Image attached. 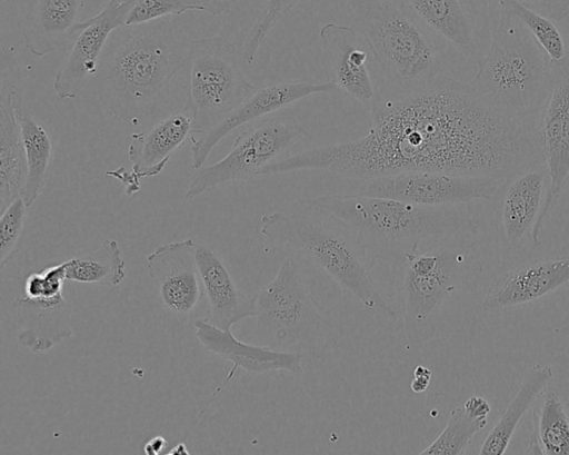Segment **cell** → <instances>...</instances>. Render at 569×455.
<instances>
[{"instance_id": "obj_1", "label": "cell", "mask_w": 569, "mask_h": 455, "mask_svg": "<svg viewBox=\"0 0 569 455\" xmlns=\"http://www.w3.org/2000/svg\"><path fill=\"white\" fill-rule=\"evenodd\" d=\"M369 112L365 136L302 150L270 164L261 176L322 170L365 181L431 171L506 179L543 165L536 123L445 75L396 98L377 95Z\"/></svg>"}, {"instance_id": "obj_2", "label": "cell", "mask_w": 569, "mask_h": 455, "mask_svg": "<svg viewBox=\"0 0 569 455\" xmlns=\"http://www.w3.org/2000/svg\"><path fill=\"white\" fill-rule=\"evenodd\" d=\"M190 44L164 18L117 29L96 76L107 109L139 126L168 98L173 79L187 67Z\"/></svg>"}, {"instance_id": "obj_3", "label": "cell", "mask_w": 569, "mask_h": 455, "mask_svg": "<svg viewBox=\"0 0 569 455\" xmlns=\"http://www.w3.org/2000/svg\"><path fill=\"white\" fill-rule=\"evenodd\" d=\"M345 226L377 264L402 267L422 241L476 234L460 206L430 207L363 194H326L300 201Z\"/></svg>"}, {"instance_id": "obj_4", "label": "cell", "mask_w": 569, "mask_h": 455, "mask_svg": "<svg viewBox=\"0 0 569 455\" xmlns=\"http://www.w3.org/2000/svg\"><path fill=\"white\" fill-rule=\"evenodd\" d=\"M260 233L270 241L308 259L368 309L389 318L397 317V311L371 277L376 263L337 220L299 202L292 211L262 215Z\"/></svg>"}, {"instance_id": "obj_5", "label": "cell", "mask_w": 569, "mask_h": 455, "mask_svg": "<svg viewBox=\"0 0 569 455\" xmlns=\"http://www.w3.org/2000/svg\"><path fill=\"white\" fill-rule=\"evenodd\" d=\"M532 36L500 11L487 53L469 83L502 111L536 123L550 80V61Z\"/></svg>"}, {"instance_id": "obj_6", "label": "cell", "mask_w": 569, "mask_h": 455, "mask_svg": "<svg viewBox=\"0 0 569 455\" xmlns=\"http://www.w3.org/2000/svg\"><path fill=\"white\" fill-rule=\"evenodd\" d=\"M346 2L358 32L380 70L403 91L402 95L426 86L441 75L433 33L401 0Z\"/></svg>"}, {"instance_id": "obj_7", "label": "cell", "mask_w": 569, "mask_h": 455, "mask_svg": "<svg viewBox=\"0 0 569 455\" xmlns=\"http://www.w3.org/2000/svg\"><path fill=\"white\" fill-rule=\"evenodd\" d=\"M256 335L259 345L321 360L339 335L311 294L297 263L287 258L257 294Z\"/></svg>"}, {"instance_id": "obj_8", "label": "cell", "mask_w": 569, "mask_h": 455, "mask_svg": "<svg viewBox=\"0 0 569 455\" xmlns=\"http://www.w3.org/2000/svg\"><path fill=\"white\" fill-rule=\"evenodd\" d=\"M187 68L183 109L192 120L191 137L211 131L257 88L243 77L234 44L221 36L192 40Z\"/></svg>"}, {"instance_id": "obj_9", "label": "cell", "mask_w": 569, "mask_h": 455, "mask_svg": "<svg viewBox=\"0 0 569 455\" xmlns=\"http://www.w3.org/2000/svg\"><path fill=\"white\" fill-rule=\"evenodd\" d=\"M307 136L308 131L290 115L254 121L239 133L224 157L197 170L184 197L192 199L220 187L259 177L267 166Z\"/></svg>"}, {"instance_id": "obj_10", "label": "cell", "mask_w": 569, "mask_h": 455, "mask_svg": "<svg viewBox=\"0 0 569 455\" xmlns=\"http://www.w3.org/2000/svg\"><path fill=\"white\" fill-rule=\"evenodd\" d=\"M480 273L475 257L452 248L438 250L437 263L427 274L403 268L402 313L408 342L417 345L431 338L442 304L457 290H472Z\"/></svg>"}, {"instance_id": "obj_11", "label": "cell", "mask_w": 569, "mask_h": 455, "mask_svg": "<svg viewBox=\"0 0 569 455\" xmlns=\"http://www.w3.org/2000/svg\"><path fill=\"white\" fill-rule=\"evenodd\" d=\"M505 179L482 175L416 171L365 180L358 192L445 207L492 199Z\"/></svg>"}, {"instance_id": "obj_12", "label": "cell", "mask_w": 569, "mask_h": 455, "mask_svg": "<svg viewBox=\"0 0 569 455\" xmlns=\"http://www.w3.org/2000/svg\"><path fill=\"white\" fill-rule=\"evenodd\" d=\"M547 170V187L538 221L540 237L545 222L569 178V56L550 62L549 88L536 121Z\"/></svg>"}, {"instance_id": "obj_13", "label": "cell", "mask_w": 569, "mask_h": 455, "mask_svg": "<svg viewBox=\"0 0 569 455\" xmlns=\"http://www.w3.org/2000/svg\"><path fill=\"white\" fill-rule=\"evenodd\" d=\"M194 334L200 344L211 354L224 358L232 364L219 393L242 369L241 384L251 394H264L270 387L271 377L280 372L300 376L303 372L300 353L280 352L259 344H249L234 337L231 329H220L206 318L193 324Z\"/></svg>"}, {"instance_id": "obj_14", "label": "cell", "mask_w": 569, "mask_h": 455, "mask_svg": "<svg viewBox=\"0 0 569 455\" xmlns=\"http://www.w3.org/2000/svg\"><path fill=\"white\" fill-rule=\"evenodd\" d=\"M137 1L109 0L98 14L79 22L70 52L53 80V89L60 99H74L97 76L110 37L124 26Z\"/></svg>"}, {"instance_id": "obj_15", "label": "cell", "mask_w": 569, "mask_h": 455, "mask_svg": "<svg viewBox=\"0 0 569 455\" xmlns=\"http://www.w3.org/2000/svg\"><path fill=\"white\" fill-rule=\"evenodd\" d=\"M547 187L543 165L506 178L493 196V221L501 243L509 249L522 247L528 239L540 244L538 221Z\"/></svg>"}, {"instance_id": "obj_16", "label": "cell", "mask_w": 569, "mask_h": 455, "mask_svg": "<svg viewBox=\"0 0 569 455\" xmlns=\"http://www.w3.org/2000/svg\"><path fill=\"white\" fill-rule=\"evenodd\" d=\"M337 87L329 81L288 80L257 87L237 108L208 133L190 138L192 168L204 166L211 150L234 129L258 121L297 101L320 93H332Z\"/></svg>"}, {"instance_id": "obj_17", "label": "cell", "mask_w": 569, "mask_h": 455, "mask_svg": "<svg viewBox=\"0 0 569 455\" xmlns=\"http://www.w3.org/2000/svg\"><path fill=\"white\" fill-rule=\"evenodd\" d=\"M0 198L3 210L21 197L27 167L16 105L22 96L21 73L13 47L0 55Z\"/></svg>"}, {"instance_id": "obj_18", "label": "cell", "mask_w": 569, "mask_h": 455, "mask_svg": "<svg viewBox=\"0 0 569 455\" xmlns=\"http://www.w3.org/2000/svg\"><path fill=\"white\" fill-rule=\"evenodd\" d=\"M319 38L327 81L369 110L377 93L368 67V47L360 33L328 22L320 28Z\"/></svg>"}, {"instance_id": "obj_19", "label": "cell", "mask_w": 569, "mask_h": 455, "mask_svg": "<svg viewBox=\"0 0 569 455\" xmlns=\"http://www.w3.org/2000/svg\"><path fill=\"white\" fill-rule=\"evenodd\" d=\"M192 238L162 244L147 256V269L161 303L171 311L190 314L202 296Z\"/></svg>"}, {"instance_id": "obj_20", "label": "cell", "mask_w": 569, "mask_h": 455, "mask_svg": "<svg viewBox=\"0 0 569 455\" xmlns=\"http://www.w3.org/2000/svg\"><path fill=\"white\" fill-rule=\"evenodd\" d=\"M192 136V120L183 109L161 119L150 128L131 135L128 158L131 169L123 168L107 171L123 182L127 195L140 189V178L158 176L167 166L171 156Z\"/></svg>"}, {"instance_id": "obj_21", "label": "cell", "mask_w": 569, "mask_h": 455, "mask_svg": "<svg viewBox=\"0 0 569 455\" xmlns=\"http://www.w3.org/2000/svg\"><path fill=\"white\" fill-rule=\"evenodd\" d=\"M568 283L569 256L530 261L497 277L481 307L486 311L509 309L545 297Z\"/></svg>"}, {"instance_id": "obj_22", "label": "cell", "mask_w": 569, "mask_h": 455, "mask_svg": "<svg viewBox=\"0 0 569 455\" xmlns=\"http://www.w3.org/2000/svg\"><path fill=\"white\" fill-rule=\"evenodd\" d=\"M197 264L210 324L220 329L256 316L254 295L246 296L236 285L224 261L206 245L197 247Z\"/></svg>"}, {"instance_id": "obj_23", "label": "cell", "mask_w": 569, "mask_h": 455, "mask_svg": "<svg viewBox=\"0 0 569 455\" xmlns=\"http://www.w3.org/2000/svg\"><path fill=\"white\" fill-rule=\"evenodd\" d=\"M84 0H27L21 33L36 57L60 50L74 39Z\"/></svg>"}, {"instance_id": "obj_24", "label": "cell", "mask_w": 569, "mask_h": 455, "mask_svg": "<svg viewBox=\"0 0 569 455\" xmlns=\"http://www.w3.org/2000/svg\"><path fill=\"white\" fill-rule=\"evenodd\" d=\"M17 339L33 353H46L72 336V309L63 294L18 297L13 301Z\"/></svg>"}, {"instance_id": "obj_25", "label": "cell", "mask_w": 569, "mask_h": 455, "mask_svg": "<svg viewBox=\"0 0 569 455\" xmlns=\"http://www.w3.org/2000/svg\"><path fill=\"white\" fill-rule=\"evenodd\" d=\"M433 34L453 46L469 62L478 63L476 18L468 0H401Z\"/></svg>"}, {"instance_id": "obj_26", "label": "cell", "mask_w": 569, "mask_h": 455, "mask_svg": "<svg viewBox=\"0 0 569 455\" xmlns=\"http://www.w3.org/2000/svg\"><path fill=\"white\" fill-rule=\"evenodd\" d=\"M553 377L549 365L532 366L513 397L483 439L479 454H505L523 415L540 398Z\"/></svg>"}, {"instance_id": "obj_27", "label": "cell", "mask_w": 569, "mask_h": 455, "mask_svg": "<svg viewBox=\"0 0 569 455\" xmlns=\"http://www.w3.org/2000/svg\"><path fill=\"white\" fill-rule=\"evenodd\" d=\"M16 112L27 167L21 198L31 208L46 186L53 158V144L46 128L23 107L22 96L18 98Z\"/></svg>"}, {"instance_id": "obj_28", "label": "cell", "mask_w": 569, "mask_h": 455, "mask_svg": "<svg viewBox=\"0 0 569 455\" xmlns=\"http://www.w3.org/2000/svg\"><path fill=\"white\" fill-rule=\"evenodd\" d=\"M527 454L569 455V415L561 396L546 389L533 412V435Z\"/></svg>"}, {"instance_id": "obj_29", "label": "cell", "mask_w": 569, "mask_h": 455, "mask_svg": "<svg viewBox=\"0 0 569 455\" xmlns=\"http://www.w3.org/2000/svg\"><path fill=\"white\" fill-rule=\"evenodd\" d=\"M126 278V260L114 239L103 240L90 251L68 259L66 279L88 285L114 287Z\"/></svg>"}, {"instance_id": "obj_30", "label": "cell", "mask_w": 569, "mask_h": 455, "mask_svg": "<svg viewBox=\"0 0 569 455\" xmlns=\"http://www.w3.org/2000/svg\"><path fill=\"white\" fill-rule=\"evenodd\" d=\"M500 11L517 20L539 43L550 62L567 57L563 37L555 21L518 0H496Z\"/></svg>"}, {"instance_id": "obj_31", "label": "cell", "mask_w": 569, "mask_h": 455, "mask_svg": "<svg viewBox=\"0 0 569 455\" xmlns=\"http://www.w3.org/2000/svg\"><path fill=\"white\" fill-rule=\"evenodd\" d=\"M188 11L224 16L231 11L227 0H138L131 8L124 26H137Z\"/></svg>"}, {"instance_id": "obj_32", "label": "cell", "mask_w": 569, "mask_h": 455, "mask_svg": "<svg viewBox=\"0 0 569 455\" xmlns=\"http://www.w3.org/2000/svg\"><path fill=\"white\" fill-rule=\"evenodd\" d=\"M487 418H475L462 406L455 407L442 432L420 455H461L465 454L473 436L485 428Z\"/></svg>"}, {"instance_id": "obj_33", "label": "cell", "mask_w": 569, "mask_h": 455, "mask_svg": "<svg viewBox=\"0 0 569 455\" xmlns=\"http://www.w3.org/2000/svg\"><path fill=\"white\" fill-rule=\"evenodd\" d=\"M298 0H267L251 26L242 48L243 61L252 63L267 37Z\"/></svg>"}, {"instance_id": "obj_34", "label": "cell", "mask_w": 569, "mask_h": 455, "mask_svg": "<svg viewBox=\"0 0 569 455\" xmlns=\"http://www.w3.org/2000/svg\"><path fill=\"white\" fill-rule=\"evenodd\" d=\"M28 207L21 197L13 199L3 210L0 218V267L10 259L22 234Z\"/></svg>"}, {"instance_id": "obj_35", "label": "cell", "mask_w": 569, "mask_h": 455, "mask_svg": "<svg viewBox=\"0 0 569 455\" xmlns=\"http://www.w3.org/2000/svg\"><path fill=\"white\" fill-rule=\"evenodd\" d=\"M68 260L52 264L38 273L27 276L23 284L24 295L28 297H51L61 294L66 279Z\"/></svg>"}, {"instance_id": "obj_36", "label": "cell", "mask_w": 569, "mask_h": 455, "mask_svg": "<svg viewBox=\"0 0 569 455\" xmlns=\"http://www.w3.org/2000/svg\"><path fill=\"white\" fill-rule=\"evenodd\" d=\"M526 7L543 14L555 22L569 16V0H518Z\"/></svg>"}, {"instance_id": "obj_37", "label": "cell", "mask_w": 569, "mask_h": 455, "mask_svg": "<svg viewBox=\"0 0 569 455\" xmlns=\"http://www.w3.org/2000/svg\"><path fill=\"white\" fill-rule=\"evenodd\" d=\"M468 415L475 418H487L491 412L489 402L481 396H471L462 405Z\"/></svg>"}, {"instance_id": "obj_38", "label": "cell", "mask_w": 569, "mask_h": 455, "mask_svg": "<svg viewBox=\"0 0 569 455\" xmlns=\"http://www.w3.org/2000/svg\"><path fill=\"white\" fill-rule=\"evenodd\" d=\"M432 379V372L423 365H418L413 369V377L410 382V389L415 394H421L427 390Z\"/></svg>"}, {"instance_id": "obj_39", "label": "cell", "mask_w": 569, "mask_h": 455, "mask_svg": "<svg viewBox=\"0 0 569 455\" xmlns=\"http://www.w3.org/2000/svg\"><path fill=\"white\" fill-rule=\"evenodd\" d=\"M166 445H167L166 438L163 436L157 435L146 443V445L143 447V452L147 455H158L163 451Z\"/></svg>"}, {"instance_id": "obj_40", "label": "cell", "mask_w": 569, "mask_h": 455, "mask_svg": "<svg viewBox=\"0 0 569 455\" xmlns=\"http://www.w3.org/2000/svg\"><path fill=\"white\" fill-rule=\"evenodd\" d=\"M168 454L170 455H173V454H188V449L186 447L184 444H178L177 446H174Z\"/></svg>"}, {"instance_id": "obj_41", "label": "cell", "mask_w": 569, "mask_h": 455, "mask_svg": "<svg viewBox=\"0 0 569 455\" xmlns=\"http://www.w3.org/2000/svg\"><path fill=\"white\" fill-rule=\"evenodd\" d=\"M207 1H216V0H207Z\"/></svg>"}, {"instance_id": "obj_42", "label": "cell", "mask_w": 569, "mask_h": 455, "mask_svg": "<svg viewBox=\"0 0 569 455\" xmlns=\"http://www.w3.org/2000/svg\"><path fill=\"white\" fill-rule=\"evenodd\" d=\"M568 56H569V53H568Z\"/></svg>"}]
</instances>
